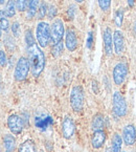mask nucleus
Here are the masks:
<instances>
[{"instance_id":"obj_1","label":"nucleus","mask_w":136,"mask_h":152,"mask_svg":"<svg viewBox=\"0 0 136 152\" xmlns=\"http://www.w3.org/2000/svg\"><path fill=\"white\" fill-rule=\"evenodd\" d=\"M25 42L28 54V61L31 68V74L35 78L39 77L45 67V56L39 45L36 43L31 31H26L25 33Z\"/></svg>"},{"instance_id":"obj_2","label":"nucleus","mask_w":136,"mask_h":152,"mask_svg":"<svg viewBox=\"0 0 136 152\" xmlns=\"http://www.w3.org/2000/svg\"><path fill=\"white\" fill-rule=\"evenodd\" d=\"M36 36L38 44L41 47H46L50 41V26L47 22L38 23L36 28Z\"/></svg>"},{"instance_id":"obj_3","label":"nucleus","mask_w":136,"mask_h":152,"mask_svg":"<svg viewBox=\"0 0 136 152\" xmlns=\"http://www.w3.org/2000/svg\"><path fill=\"white\" fill-rule=\"evenodd\" d=\"M70 105L76 112H80L84 105V94L80 86H74L70 92Z\"/></svg>"},{"instance_id":"obj_4","label":"nucleus","mask_w":136,"mask_h":152,"mask_svg":"<svg viewBox=\"0 0 136 152\" xmlns=\"http://www.w3.org/2000/svg\"><path fill=\"white\" fill-rule=\"evenodd\" d=\"M112 108L113 112L117 116H125L127 114V103L125 98L118 91L114 92L112 96Z\"/></svg>"},{"instance_id":"obj_5","label":"nucleus","mask_w":136,"mask_h":152,"mask_svg":"<svg viewBox=\"0 0 136 152\" xmlns=\"http://www.w3.org/2000/svg\"><path fill=\"white\" fill-rule=\"evenodd\" d=\"M64 36V24L61 19H56L50 26V41L52 45H57L62 42Z\"/></svg>"},{"instance_id":"obj_6","label":"nucleus","mask_w":136,"mask_h":152,"mask_svg":"<svg viewBox=\"0 0 136 152\" xmlns=\"http://www.w3.org/2000/svg\"><path fill=\"white\" fill-rule=\"evenodd\" d=\"M29 68H31V65H29V61L27 60L24 57H21L20 59L17 62L15 68V79L17 81H23L26 79L27 75H28Z\"/></svg>"},{"instance_id":"obj_7","label":"nucleus","mask_w":136,"mask_h":152,"mask_svg":"<svg viewBox=\"0 0 136 152\" xmlns=\"http://www.w3.org/2000/svg\"><path fill=\"white\" fill-rule=\"evenodd\" d=\"M128 75V66L126 63H118L113 68V81L116 85H121Z\"/></svg>"},{"instance_id":"obj_8","label":"nucleus","mask_w":136,"mask_h":152,"mask_svg":"<svg viewBox=\"0 0 136 152\" xmlns=\"http://www.w3.org/2000/svg\"><path fill=\"white\" fill-rule=\"evenodd\" d=\"M7 126L9 129L14 134H20L23 129V122L22 119L17 114H12L7 119Z\"/></svg>"},{"instance_id":"obj_9","label":"nucleus","mask_w":136,"mask_h":152,"mask_svg":"<svg viewBox=\"0 0 136 152\" xmlns=\"http://www.w3.org/2000/svg\"><path fill=\"white\" fill-rule=\"evenodd\" d=\"M123 139L127 146L134 145V143H135V141H136V129H135V127H134V125L130 124V125H127L124 128Z\"/></svg>"},{"instance_id":"obj_10","label":"nucleus","mask_w":136,"mask_h":152,"mask_svg":"<svg viewBox=\"0 0 136 152\" xmlns=\"http://www.w3.org/2000/svg\"><path fill=\"white\" fill-rule=\"evenodd\" d=\"M113 46L116 55H121L125 49V38L121 31H115L113 34Z\"/></svg>"},{"instance_id":"obj_11","label":"nucleus","mask_w":136,"mask_h":152,"mask_svg":"<svg viewBox=\"0 0 136 152\" xmlns=\"http://www.w3.org/2000/svg\"><path fill=\"white\" fill-rule=\"evenodd\" d=\"M76 131V125H74V122L72 121L70 118H65L63 120L62 123V132H63V137L65 139H70L74 134Z\"/></svg>"},{"instance_id":"obj_12","label":"nucleus","mask_w":136,"mask_h":152,"mask_svg":"<svg viewBox=\"0 0 136 152\" xmlns=\"http://www.w3.org/2000/svg\"><path fill=\"white\" fill-rule=\"evenodd\" d=\"M104 47H105V53L107 56H111L113 53V35L110 29V27L104 31Z\"/></svg>"},{"instance_id":"obj_13","label":"nucleus","mask_w":136,"mask_h":152,"mask_svg":"<svg viewBox=\"0 0 136 152\" xmlns=\"http://www.w3.org/2000/svg\"><path fill=\"white\" fill-rule=\"evenodd\" d=\"M65 44L67 49L69 52H74L78 46V40H76V35L73 29L69 28L66 31V39H65Z\"/></svg>"},{"instance_id":"obj_14","label":"nucleus","mask_w":136,"mask_h":152,"mask_svg":"<svg viewBox=\"0 0 136 152\" xmlns=\"http://www.w3.org/2000/svg\"><path fill=\"white\" fill-rule=\"evenodd\" d=\"M105 141H106L105 131H103V130H96V131H94L93 135H92V139H91L92 147H93L94 149H100V148L104 145Z\"/></svg>"},{"instance_id":"obj_15","label":"nucleus","mask_w":136,"mask_h":152,"mask_svg":"<svg viewBox=\"0 0 136 152\" xmlns=\"http://www.w3.org/2000/svg\"><path fill=\"white\" fill-rule=\"evenodd\" d=\"M35 124H36V127L39 128L41 130H45L49 127L50 125L54 124V119L52 116H43V118H36L35 120Z\"/></svg>"},{"instance_id":"obj_16","label":"nucleus","mask_w":136,"mask_h":152,"mask_svg":"<svg viewBox=\"0 0 136 152\" xmlns=\"http://www.w3.org/2000/svg\"><path fill=\"white\" fill-rule=\"evenodd\" d=\"M39 7V0H28L27 1V14L26 17L28 19H31L35 17V15L38 12Z\"/></svg>"},{"instance_id":"obj_17","label":"nucleus","mask_w":136,"mask_h":152,"mask_svg":"<svg viewBox=\"0 0 136 152\" xmlns=\"http://www.w3.org/2000/svg\"><path fill=\"white\" fill-rule=\"evenodd\" d=\"M104 125H105L104 116L100 113L95 114L93 116V120H92V128H93L94 131H96V130H103Z\"/></svg>"},{"instance_id":"obj_18","label":"nucleus","mask_w":136,"mask_h":152,"mask_svg":"<svg viewBox=\"0 0 136 152\" xmlns=\"http://www.w3.org/2000/svg\"><path fill=\"white\" fill-rule=\"evenodd\" d=\"M121 146H123V140L118 133H114L112 137V152H121Z\"/></svg>"},{"instance_id":"obj_19","label":"nucleus","mask_w":136,"mask_h":152,"mask_svg":"<svg viewBox=\"0 0 136 152\" xmlns=\"http://www.w3.org/2000/svg\"><path fill=\"white\" fill-rule=\"evenodd\" d=\"M3 143H4V147H5V149H7V151H9V152L14 151L15 146H16V141L13 135H11V134L4 135V137H3Z\"/></svg>"},{"instance_id":"obj_20","label":"nucleus","mask_w":136,"mask_h":152,"mask_svg":"<svg viewBox=\"0 0 136 152\" xmlns=\"http://www.w3.org/2000/svg\"><path fill=\"white\" fill-rule=\"evenodd\" d=\"M18 152H36V148H35V144L31 140H27L24 143H22L19 147Z\"/></svg>"},{"instance_id":"obj_21","label":"nucleus","mask_w":136,"mask_h":152,"mask_svg":"<svg viewBox=\"0 0 136 152\" xmlns=\"http://www.w3.org/2000/svg\"><path fill=\"white\" fill-rule=\"evenodd\" d=\"M16 1L15 0H9L7 3V7H5V14H7V17H13L16 14Z\"/></svg>"},{"instance_id":"obj_22","label":"nucleus","mask_w":136,"mask_h":152,"mask_svg":"<svg viewBox=\"0 0 136 152\" xmlns=\"http://www.w3.org/2000/svg\"><path fill=\"white\" fill-rule=\"evenodd\" d=\"M7 14L3 10H0V27L3 29V31H7L9 26V20L7 19Z\"/></svg>"},{"instance_id":"obj_23","label":"nucleus","mask_w":136,"mask_h":152,"mask_svg":"<svg viewBox=\"0 0 136 152\" xmlns=\"http://www.w3.org/2000/svg\"><path fill=\"white\" fill-rule=\"evenodd\" d=\"M123 19H124V11L123 10H118L115 13V18H114V22H115L116 26H121V23H123Z\"/></svg>"},{"instance_id":"obj_24","label":"nucleus","mask_w":136,"mask_h":152,"mask_svg":"<svg viewBox=\"0 0 136 152\" xmlns=\"http://www.w3.org/2000/svg\"><path fill=\"white\" fill-rule=\"evenodd\" d=\"M98 5L104 12L109 11L110 7H111V0H97Z\"/></svg>"},{"instance_id":"obj_25","label":"nucleus","mask_w":136,"mask_h":152,"mask_svg":"<svg viewBox=\"0 0 136 152\" xmlns=\"http://www.w3.org/2000/svg\"><path fill=\"white\" fill-rule=\"evenodd\" d=\"M16 5H17V9L20 12H24L27 7V1L28 0H15Z\"/></svg>"},{"instance_id":"obj_26","label":"nucleus","mask_w":136,"mask_h":152,"mask_svg":"<svg viewBox=\"0 0 136 152\" xmlns=\"http://www.w3.org/2000/svg\"><path fill=\"white\" fill-rule=\"evenodd\" d=\"M62 50H63V43L62 42H60L59 44H57V45H54V47H52V55H54L55 57H58L59 55L62 53Z\"/></svg>"},{"instance_id":"obj_27","label":"nucleus","mask_w":136,"mask_h":152,"mask_svg":"<svg viewBox=\"0 0 136 152\" xmlns=\"http://www.w3.org/2000/svg\"><path fill=\"white\" fill-rule=\"evenodd\" d=\"M12 31H13V35L15 37H19L20 35V24L18 22H14L12 25Z\"/></svg>"},{"instance_id":"obj_28","label":"nucleus","mask_w":136,"mask_h":152,"mask_svg":"<svg viewBox=\"0 0 136 152\" xmlns=\"http://www.w3.org/2000/svg\"><path fill=\"white\" fill-rule=\"evenodd\" d=\"M46 14H47V5L45 2H43L40 7V10H39V17H40V19L43 18Z\"/></svg>"},{"instance_id":"obj_29","label":"nucleus","mask_w":136,"mask_h":152,"mask_svg":"<svg viewBox=\"0 0 136 152\" xmlns=\"http://www.w3.org/2000/svg\"><path fill=\"white\" fill-rule=\"evenodd\" d=\"M92 44H93V34L92 31L88 33V37H87V47L88 48H91Z\"/></svg>"},{"instance_id":"obj_30","label":"nucleus","mask_w":136,"mask_h":152,"mask_svg":"<svg viewBox=\"0 0 136 152\" xmlns=\"http://www.w3.org/2000/svg\"><path fill=\"white\" fill-rule=\"evenodd\" d=\"M7 64V56H5V53L3 50H0V65L1 66H4Z\"/></svg>"},{"instance_id":"obj_31","label":"nucleus","mask_w":136,"mask_h":152,"mask_svg":"<svg viewBox=\"0 0 136 152\" xmlns=\"http://www.w3.org/2000/svg\"><path fill=\"white\" fill-rule=\"evenodd\" d=\"M57 14V10H56V7H50V10H49V14H48V16L50 17V18H52L55 15Z\"/></svg>"},{"instance_id":"obj_32","label":"nucleus","mask_w":136,"mask_h":152,"mask_svg":"<svg viewBox=\"0 0 136 152\" xmlns=\"http://www.w3.org/2000/svg\"><path fill=\"white\" fill-rule=\"evenodd\" d=\"M128 4H129V7H133L134 5V0H128Z\"/></svg>"},{"instance_id":"obj_33","label":"nucleus","mask_w":136,"mask_h":152,"mask_svg":"<svg viewBox=\"0 0 136 152\" xmlns=\"http://www.w3.org/2000/svg\"><path fill=\"white\" fill-rule=\"evenodd\" d=\"M74 1H76V2H79V3H81V2H83L84 0H74Z\"/></svg>"},{"instance_id":"obj_34","label":"nucleus","mask_w":136,"mask_h":152,"mask_svg":"<svg viewBox=\"0 0 136 152\" xmlns=\"http://www.w3.org/2000/svg\"><path fill=\"white\" fill-rule=\"evenodd\" d=\"M3 2H4V0H0V4H2Z\"/></svg>"},{"instance_id":"obj_35","label":"nucleus","mask_w":136,"mask_h":152,"mask_svg":"<svg viewBox=\"0 0 136 152\" xmlns=\"http://www.w3.org/2000/svg\"><path fill=\"white\" fill-rule=\"evenodd\" d=\"M134 28H135V31H136V22H135V24H134Z\"/></svg>"},{"instance_id":"obj_36","label":"nucleus","mask_w":136,"mask_h":152,"mask_svg":"<svg viewBox=\"0 0 136 152\" xmlns=\"http://www.w3.org/2000/svg\"><path fill=\"white\" fill-rule=\"evenodd\" d=\"M1 29H2V28H1V27H0V37H1Z\"/></svg>"},{"instance_id":"obj_37","label":"nucleus","mask_w":136,"mask_h":152,"mask_svg":"<svg viewBox=\"0 0 136 152\" xmlns=\"http://www.w3.org/2000/svg\"><path fill=\"white\" fill-rule=\"evenodd\" d=\"M40 152H44V151H40Z\"/></svg>"},{"instance_id":"obj_38","label":"nucleus","mask_w":136,"mask_h":152,"mask_svg":"<svg viewBox=\"0 0 136 152\" xmlns=\"http://www.w3.org/2000/svg\"><path fill=\"white\" fill-rule=\"evenodd\" d=\"M123 152H125V151H123Z\"/></svg>"},{"instance_id":"obj_39","label":"nucleus","mask_w":136,"mask_h":152,"mask_svg":"<svg viewBox=\"0 0 136 152\" xmlns=\"http://www.w3.org/2000/svg\"><path fill=\"white\" fill-rule=\"evenodd\" d=\"M7 152H9V151H7Z\"/></svg>"}]
</instances>
